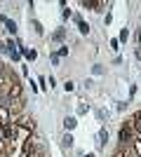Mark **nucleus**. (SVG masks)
I'll list each match as a JSON object with an SVG mask.
<instances>
[{"mask_svg": "<svg viewBox=\"0 0 141 157\" xmlns=\"http://www.w3.org/2000/svg\"><path fill=\"white\" fill-rule=\"evenodd\" d=\"M132 138H134V136H132V122H129V124H125L120 129V143L129 145V143H132Z\"/></svg>", "mask_w": 141, "mask_h": 157, "instance_id": "nucleus-1", "label": "nucleus"}, {"mask_svg": "<svg viewBox=\"0 0 141 157\" xmlns=\"http://www.w3.org/2000/svg\"><path fill=\"white\" fill-rule=\"evenodd\" d=\"M75 124H78V120H75V117H71V115H68V117L64 120V127H66L68 131H71V129H75Z\"/></svg>", "mask_w": 141, "mask_h": 157, "instance_id": "nucleus-2", "label": "nucleus"}, {"mask_svg": "<svg viewBox=\"0 0 141 157\" xmlns=\"http://www.w3.org/2000/svg\"><path fill=\"white\" fill-rule=\"evenodd\" d=\"M78 28H80L82 35H87V33H89V26H87V24H85L82 19H78Z\"/></svg>", "mask_w": 141, "mask_h": 157, "instance_id": "nucleus-3", "label": "nucleus"}, {"mask_svg": "<svg viewBox=\"0 0 141 157\" xmlns=\"http://www.w3.org/2000/svg\"><path fill=\"white\" fill-rule=\"evenodd\" d=\"M24 54H26V59H28V61H35V59H38V52H35V49H26Z\"/></svg>", "mask_w": 141, "mask_h": 157, "instance_id": "nucleus-4", "label": "nucleus"}, {"mask_svg": "<svg viewBox=\"0 0 141 157\" xmlns=\"http://www.w3.org/2000/svg\"><path fill=\"white\" fill-rule=\"evenodd\" d=\"M106 141H108V129H101V131H99V143L104 145Z\"/></svg>", "mask_w": 141, "mask_h": 157, "instance_id": "nucleus-5", "label": "nucleus"}, {"mask_svg": "<svg viewBox=\"0 0 141 157\" xmlns=\"http://www.w3.org/2000/svg\"><path fill=\"white\" fill-rule=\"evenodd\" d=\"M61 143H64V148H68V145H73V136H71V134H66V136L61 138Z\"/></svg>", "mask_w": 141, "mask_h": 157, "instance_id": "nucleus-6", "label": "nucleus"}, {"mask_svg": "<svg viewBox=\"0 0 141 157\" xmlns=\"http://www.w3.org/2000/svg\"><path fill=\"white\" fill-rule=\"evenodd\" d=\"M64 38H66V31H64V28H59V31L52 35V40H64Z\"/></svg>", "mask_w": 141, "mask_h": 157, "instance_id": "nucleus-7", "label": "nucleus"}, {"mask_svg": "<svg viewBox=\"0 0 141 157\" xmlns=\"http://www.w3.org/2000/svg\"><path fill=\"white\" fill-rule=\"evenodd\" d=\"M64 87H66V92H73V89H75V85H73V82H71V80H68V82H66V85H64Z\"/></svg>", "mask_w": 141, "mask_h": 157, "instance_id": "nucleus-8", "label": "nucleus"}, {"mask_svg": "<svg viewBox=\"0 0 141 157\" xmlns=\"http://www.w3.org/2000/svg\"><path fill=\"white\" fill-rule=\"evenodd\" d=\"M129 38V33H127V28H122V33H120V40H127Z\"/></svg>", "mask_w": 141, "mask_h": 157, "instance_id": "nucleus-9", "label": "nucleus"}, {"mask_svg": "<svg viewBox=\"0 0 141 157\" xmlns=\"http://www.w3.org/2000/svg\"><path fill=\"white\" fill-rule=\"evenodd\" d=\"M85 157H94V155H85Z\"/></svg>", "mask_w": 141, "mask_h": 157, "instance_id": "nucleus-10", "label": "nucleus"}]
</instances>
